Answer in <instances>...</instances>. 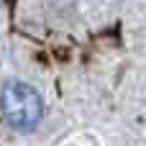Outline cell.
Segmentation results:
<instances>
[{
    "label": "cell",
    "instance_id": "obj_1",
    "mask_svg": "<svg viewBox=\"0 0 146 146\" xmlns=\"http://www.w3.org/2000/svg\"><path fill=\"white\" fill-rule=\"evenodd\" d=\"M3 110L13 128L31 131L38 126L44 115V100L36 92V87H31L28 82L10 80L5 82V90H3Z\"/></svg>",
    "mask_w": 146,
    "mask_h": 146
}]
</instances>
